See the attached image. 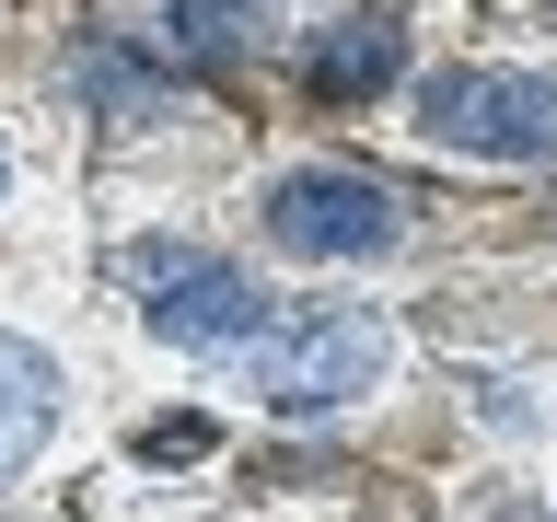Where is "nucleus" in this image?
Returning <instances> with one entry per match:
<instances>
[{
	"mask_svg": "<svg viewBox=\"0 0 557 522\" xmlns=\"http://www.w3.org/2000/svg\"><path fill=\"white\" fill-rule=\"evenodd\" d=\"M418 128L442 151H476V163H557V82L546 70L453 59L418 82Z\"/></svg>",
	"mask_w": 557,
	"mask_h": 522,
	"instance_id": "obj_1",
	"label": "nucleus"
},
{
	"mask_svg": "<svg viewBox=\"0 0 557 522\" xmlns=\"http://www.w3.org/2000/svg\"><path fill=\"white\" fill-rule=\"evenodd\" d=\"M139 268V290H151V337H174V348H233V337H256L268 325V290L233 268V256H198V244H139L128 256Z\"/></svg>",
	"mask_w": 557,
	"mask_h": 522,
	"instance_id": "obj_2",
	"label": "nucleus"
},
{
	"mask_svg": "<svg viewBox=\"0 0 557 522\" xmlns=\"http://www.w3.org/2000/svg\"><path fill=\"white\" fill-rule=\"evenodd\" d=\"M372 383H383V325L372 313H302V325H278L256 348V395L290 407V418H325L348 395H372Z\"/></svg>",
	"mask_w": 557,
	"mask_h": 522,
	"instance_id": "obj_3",
	"label": "nucleus"
},
{
	"mask_svg": "<svg viewBox=\"0 0 557 522\" xmlns=\"http://www.w3.org/2000/svg\"><path fill=\"white\" fill-rule=\"evenodd\" d=\"M395 233H407L395 198H383L372 174H348V163H302V174H278V186H268V244H278V256L337 268V256H383Z\"/></svg>",
	"mask_w": 557,
	"mask_h": 522,
	"instance_id": "obj_4",
	"label": "nucleus"
},
{
	"mask_svg": "<svg viewBox=\"0 0 557 522\" xmlns=\"http://www.w3.org/2000/svg\"><path fill=\"white\" fill-rule=\"evenodd\" d=\"M407 70V24L395 12H337V24H313V59H302V82L325 104H360V94H383Z\"/></svg>",
	"mask_w": 557,
	"mask_h": 522,
	"instance_id": "obj_5",
	"label": "nucleus"
},
{
	"mask_svg": "<svg viewBox=\"0 0 557 522\" xmlns=\"http://www.w3.org/2000/svg\"><path fill=\"white\" fill-rule=\"evenodd\" d=\"M47 430H59V360L35 337H0V476H24Z\"/></svg>",
	"mask_w": 557,
	"mask_h": 522,
	"instance_id": "obj_6",
	"label": "nucleus"
},
{
	"mask_svg": "<svg viewBox=\"0 0 557 522\" xmlns=\"http://www.w3.org/2000/svg\"><path fill=\"white\" fill-rule=\"evenodd\" d=\"M256 24H268V0H174L163 47H174V70H233L256 47Z\"/></svg>",
	"mask_w": 557,
	"mask_h": 522,
	"instance_id": "obj_7",
	"label": "nucleus"
},
{
	"mask_svg": "<svg viewBox=\"0 0 557 522\" xmlns=\"http://www.w3.org/2000/svg\"><path fill=\"white\" fill-rule=\"evenodd\" d=\"M82 82L104 94V116H151V104H163V70H151V59H128V47H104V35L82 47Z\"/></svg>",
	"mask_w": 557,
	"mask_h": 522,
	"instance_id": "obj_8",
	"label": "nucleus"
},
{
	"mask_svg": "<svg viewBox=\"0 0 557 522\" xmlns=\"http://www.w3.org/2000/svg\"><path fill=\"white\" fill-rule=\"evenodd\" d=\"M139 452H151V464H174V452H209V418H151V430H139Z\"/></svg>",
	"mask_w": 557,
	"mask_h": 522,
	"instance_id": "obj_9",
	"label": "nucleus"
}]
</instances>
